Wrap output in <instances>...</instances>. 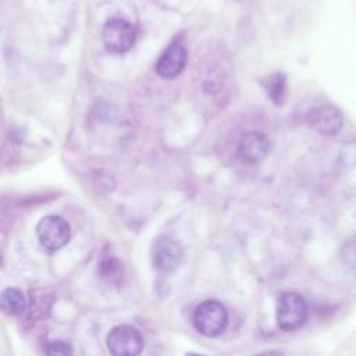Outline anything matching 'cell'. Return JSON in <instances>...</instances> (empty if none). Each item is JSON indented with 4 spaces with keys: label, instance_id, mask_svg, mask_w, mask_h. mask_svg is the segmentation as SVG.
I'll use <instances>...</instances> for the list:
<instances>
[{
    "label": "cell",
    "instance_id": "5b68a950",
    "mask_svg": "<svg viewBox=\"0 0 356 356\" xmlns=\"http://www.w3.org/2000/svg\"><path fill=\"white\" fill-rule=\"evenodd\" d=\"M107 348L115 356H136L143 349V337L134 325H117L107 335Z\"/></svg>",
    "mask_w": 356,
    "mask_h": 356
},
{
    "label": "cell",
    "instance_id": "7a4b0ae2",
    "mask_svg": "<svg viewBox=\"0 0 356 356\" xmlns=\"http://www.w3.org/2000/svg\"><path fill=\"white\" fill-rule=\"evenodd\" d=\"M309 316V309L305 298L298 292H285L277 302V323L284 331L300 328Z\"/></svg>",
    "mask_w": 356,
    "mask_h": 356
},
{
    "label": "cell",
    "instance_id": "277c9868",
    "mask_svg": "<svg viewBox=\"0 0 356 356\" xmlns=\"http://www.w3.org/2000/svg\"><path fill=\"white\" fill-rule=\"evenodd\" d=\"M36 235L43 248L47 250H58L68 243L71 228L63 217L50 214L38 222Z\"/></svg>",
    "mask_w": 356,
    "mask_h": 356
},
{
    "label": "cell",
    "instance_id": "30bf717a",
    "mask_svg": "<svg viewBox=\"0 0 356 356\" xmlns=\"http://www.w3.org/2000/svg\"><path fill=\"white\" fill-rule=\"evenodd\" d=\"M261 88L268 99L277 104H284L286 99V76L282 72H274L261 79Z\"/></svg>",
    "mask_w": 356,
    "mask_h": 356
},
{
    "label": "cell",
    "instance_id": "ba28073f",
    "mask_svg": "<svg viewBox=\"0 0 356 356\" xmlns=\"http://www.w3.org/2000/svg\"><path fill=\"white\" fill-rule=\"evenodd\" d=\"M271 149L270 138L261 131L246 132L238 145L239 157L250 164L259 163L267 157Z\"/></svg>",
    "mask_w": 356,
    "mask_h": 356
},
{
    "label": "cell",
    "instance_id": "6da1fadb",
    "mask_svg": "<svg viewBox=\"0 0 356 356\" xmlns=\"http://www.w3.org/2000/svg\"><path fill=\"white\" fill-rule=\"evenodd\" d=\"M193 325L197 332L213 338L224 332L228 324V312L225 306L214 299L202 302L193 312Z\"/></svg>",
    "mask_w": 356,
    "mask_h": 356
},
{
    "label": "cell",
    "instance_id": "3957f363",
    "mask_svg": "<svg viewBox=\"0 0 356 356\" xmlns=\"http://www.w3.org/2000/svg\"><path fill=\"white\" fill-rule=\"evenodd\" d=\"M102 39L104 47L110 53L122 54L134 47L136 42V32L127 19L113 17L103 25Z\"/></svg>",
    "mask_w": 356,
    "mask_h": 356
},
{
    "label": "cell",
    "instance_id": "52a82bcc",
    "mask_svg": "<svg viewBox=\"0 0 356 356\" xmlns=\"http://www.w3.org/2000/svg\"><path fill=\"white\" fill-rule=\"evenodd\" d=\"M188 63V50L181 42H172L159 57L156 72L165 79L178 76Z\"/></svg>",
    "mask_w": 356,
    "mask_h": 356
},
{
    "label": "cell",
    "instance_id": "4fadbf2b",
    "mask_svg": "<svg viewBox=\"0 0 356 356\" xmlns=\"http://www.w3.org/2000/svg\"><path fill=\"white\" fill-rule=\"evenodd\" d=\"M44 353L50 356H70L72 355V349L67 342L56 341L47 343V346L44 348Z\"/></svg>",
    "mask_w": 356,
    "mask_h": 356
},
{
    "label": "cell",
    "instance_id": "8fae6325",
    "mask_svg": "<svg viewBox=\"0 0 356 356\" xmlns=\"http://www.w3.org/2000/svg\"><path fill=\"white\" fill-rule=\"evenodd\" d=\"M0 309L6 316H21L26 309V298L18 288H6L0 295Z\"/></svg>",
    "mask_w": 356,
    "mask_h": 356
},
{
    "label": "cell",
    "instance_id": "8992f818",
    "mask_svg": "<svg viewBox=\"0 0 356 356\" xmlns=\"http://www.w3.org/2000/svg\"><path fill=\"white\" fill-rule=\"evenodd\" d=\"M152 260L157 270L170 273L175 270L182 260V248L178 241L161 235L152 245Z\"/></svg>",
    "mask_w": 356,
    "mask_h": 356
},
{
    "label": "cell",
    "instance_id": "9c48e42d",
    "mask_svg": "<svg viewBox=\"0 0 356 356\" xmlns=\"http://www.w3.org/2000/svg\"><path fill=\"white\" fill-rule=\"evenodd\" d=\"M309 121L310 125L321 135H335L343 125L342 113L331 104L314 107L309 114Z\"/></svg>",
    "mask_w": 356,
    "mask_h": 356
},
{
    "label": "cell",
    "instance_id": "7c38bea8",
    "mask_svg": "<svg viewBox=\"0 0 356 356\" xmlns=\"http://www.w3.org/2000/svg\"><path fill=\"white\" fill-rule=\"evenodd\" d=\"M99 274L100 278L108 285H120L124 280V266L117 257L108 256L100 261Z\"/></svg>",
    "mask_w": 356,
    "mask_h": 356
}]
</instances>
